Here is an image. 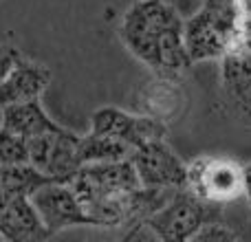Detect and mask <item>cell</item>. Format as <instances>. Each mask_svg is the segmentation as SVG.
<instances>
[{"instance_id": "6da1fadb", "label": "cell", "mask_w": 251, "mask_h": 242, "mask_svg": "<svg viewBox=\"0 0 251 242\" xmlns=\"http://www.w3.org/2000/svg\"><path fill=\"white\" fill-rule=\"evenodd\" d=\"M183 22L185 18L170 0H134L122 13L117 35L150 73L183 77L194 66L185 51Z\"/></svg>"}, {"instance_id": "7a4b0ae2", "label": "cell", "mask_w": 251, "mask_h": 242, "mask_svg": "<svg viewBox=\"0 0 251 242\" xmlns=\"http://www.w3.org/2000/svg\"><path fill=\"white\" fill-rule=\"evenodd\" d=\"M245 38V22L234 0H203L183 22V40L192 64L221 60Z\"/></svg>"}, {"instance_id": "3957f363", "label": "cell", "mask_w": 251, "mask_h": 242, "mask_svg": "<svg viewBox=\"0 0 251 242\" xmlns=\"http://www.w3.org/2000/svg\"><path fill=\"white\" fill-rule=\"evenodd\" d=\"M223 218V205L196 196L187 187L172 190L156 212H152L141 225L128 229L126 238H154V240H174L185 242L209 220Z\"/></svg>"}, {"instance_id": "277c9868", "label": "cell", "mask_w": 251, "mask_h": 242, "mask_svg": "<svg viewBox=\"0 0 251 242\" xmlns=\"http://www.w3.org/2000/svg\"><path fill=\"white\" fill-rule=\"evenodd\" d=\"M26 159L49 181L69 183L82 168L79 134L64 125L35 134L26 143Z\"/></svg>"}, {"instance_id": "5b68a950", "label": "cell", "mask_w": 251, "mask_h": 242, "mask_svg": "<svg viewBox=\"0 0 251 242\" xmlns=\"http://www.w3.org/2000/svg\"><path fill=\"white\" fill-rule=\"evenodd\" d=\"M185 187L216 205H227L243 196V163L231 156L201 154L187 163Z\"/></svg>"}, {"instance_id": "8992f818", "label": "cell", "mask_w": 251, "mask_h": 242, "mask_svg": "<svg viewBox=\"0 0 251 242\" xmlns=\"http://www.w3.org/2000/svg\"><path fill=\"white\" fill-rule=\"evenodd\" d=\"M218 62V95L223 110L240 125L251 128V42L247 35Z\"/></svg>"}, {"instance_id": "52a82bcc", "label": "cell", "mask_w": 251, "mask_h": 242, "mask_svg": "<svg viewBox=\"0 0 251 242\" xmlns=\"http://www.w3.org/2000/svg\"><path fill=\"white\" fill-rule=\"evenodd\" d=\"M130 163L143 187L178 190L187 183V163L172 150L168 139H154L134 147Z\"/></svg>"}, {"instance_id": "ba28073f", "label": "cell", "mask_w": 251, "mask_h": 242, "mask_svg": "<svg viewBox=\"0 0 251 242\" xmlns=\"http://www.w3.org/2000/svg\"><path fill=\"white\" fill-rule=\"evenodd\" d=\"M31 203L51 238L71 227H91L71 183H44L31 194Z\"/></svg>"}, {"instance_id": "9c48e42d", "label": "cell", "mask_w": 251, "mask_h": 242, "mask_svg": "<svg viewBox=\"0 0 251 242\" xmlns=\"http://www.w3.org/2000/svg\"><path fill=\"white\" fill-rule=\"evenodd\" d=\"M168 123L148 117L141 113H130V110L117 108V106H101L91 115V132L110 134V137L122 139L130 147H139L148 141L168 137Z\"/></svg>"}, {"instance_id": "30bf717a", "label": "cell", "mask_w": 251, "mask_h": 242, "mask_svg": "<svg viewBox=\"0 0 251 242\" xmlns=\"http://www.w3.org/2000/svg\"><path fill=\"white\" fill-rule=\"evenodd\" d=\"M132 106L134 113L154 117L170 125L187 108V93L183 86V77L150 73V79L139 84Z\"/></svg>"}, {"instance_id": "8fae6325", "label": "cell", "mask_w": 251, "mask_h": 242, "mask_svg": "<svg viewBox=\"0 0 251 242\" xmlns=\"http://www.w3.org/2000/svg\"><path fill=\"white\" fill-rule=\"evenodd\" d=\"M53 73L44 62H38L22 53L0 82V108L11 104H22L31 99H42L47 88L51 86Z\"/></svg>"}, {"instance_id": "7c38bea8", "label": "cell", "mask_w": 251, "mask_h": 242, "mask_svg": "<svg viewBox=\"0 0 251 242\" xmlns=\"http://www.w3.org/2000/svg\"><path fill=\"white\" fill-rule=\"evenodd\" d=\"M0 238L7 242H42L51 238L31 196L7 194L0 198Z\"/></svg>"}, {"instance_id": "4fadbf2b", "label": "cell", "mask_w": 251, "mask_h": 242, "mask_svg": "<svg viewBox=\"0 0 251 242\" xmlns=\"http://www.w3.org/2000/svg\"><path fill=\"white\" fill-rule=\"evenodd\" d=\"M55 119L47 113V108L42 106V99H31L22 101V104H11L0 108V128L9 130V132L18 134V137L29 141L35 134H42L47 130L57 128Z\"/></svg>"}, {"instance_id": "5bb4252c", "label": "cell", "mask_w": 251, "mask_h": 242, "mask_svg": "<svg viewBox=\"0 0 251 242\" xmlns=\"http://www.w3.org/2000/svg\"><path fill=\"white\" fill-rule=\"evenodd\" d=\"M132 147L124 143L122 139L110 137V134L91 132L79 134V159L84 163H101V161H119L130 159Z\"/></svg>"}, {"instance_id": "9a60e30c", "label": "cell", "mask_w": 251, "mask_h": 242, "mask_svg": "<svg viewBox=\"0 0 251 242\" xmlns=\"http://www.w3.org/2000/svg\"><path fill=\"white\" fill-rule=\"evenodd\" d=\"M26 139L0 128V165H20L29 163L26 159Z\"/></svg>"}, {"instance_id": "2e32d148", "label": "cell", "mask_w": 251, "mask_h": 242, "mask_svg": "<svg viewBox=\"0 0 251 242\" xmlns=\"http://www.w3.org/2000/svg\"><path fill=\"white\" fill-rule=\"evenodd\" d=\"M240 240V234L231 229L223 218L218 220H209L192 236V242H236Z\"/></svg>"}, {"instance_id": "e0dca14e", "label": "cell", "mask_w": 251, "mask_h": 242, "mask_svg": "<svg viewBox=\"0 0 251 242\" xmlns=\"http://www.w3.org/2000/svg\"><path fill=\"white\" fill-rule=\"evenodd\" d=\"M22 48H18L16 44H0V82L7 77V73L11 71V66L16 64V60L22 55Z\"/></svg>"}, {"instance_id": "ac0fdd59", "label": "cell", "mask_w": 251, "mask_h": 242, "mask_svg": "<svg viewBox=\"0 0 251 242\" xmlns=\"http://www.w3.org/2000/svg\"><path fill=\"white\" fill-rule=\"evenodd\" d=\"M243 196L247 198L249 207H251V161L243 163Z\"/></svg>"}, {"instance_id": "d6986e66", "label": "cell", "mask_w": 251, "mask_h": 242, "mask_svg": "<svg viewBox=\"0 0 251 242\" xmlns=\"http://www.w3.org/2000/svg\"><path fill=\"white\" fill-rule=\"evenodd\" d=\"M234 4L243 22H251V0H234Z\"/></svg>"}, {"instance_id": "ffe728a7", "label": "cell", "mask_w": 251, "mask_h": 242, "mask_svg": "<svg viewBox=\"0 0 251 242\" xmlns=\"http://www.w3.org/2000/svg\"><path fill=\"white\" fill-rule=\"evenodd\" d=\"M0 2H2V0H0Z\"/></svg>"}]
</instances>
